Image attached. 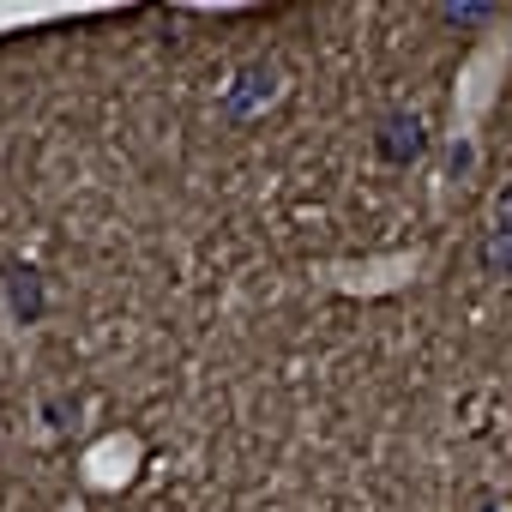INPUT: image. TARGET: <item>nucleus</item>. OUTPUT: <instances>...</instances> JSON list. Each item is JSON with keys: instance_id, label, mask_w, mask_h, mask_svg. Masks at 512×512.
Here are the masks:
<instances>
[{"instance_id": "nucleus-2", "label": "nucleus", "mask_w": 512, "mask_h": 512, "mask_svg": "<svg viewBox=\"0 0 512 512\" xmlns=\"http://www.w3.org/2000/svg\"><path fill=\"white\" fill-rule=\"evenodd\" d=\"M482 272L488 278H512V181L494 193V223L482 241Z\"/></svg>"}, {"instance_id": "nucleus-3", "label": "nucleus", "mask_w": 512, "mask_h": 512, "mask_svg": "<svg viewBox=\"0 0 512 512\" xmlns=\"http://www.w3.org/2000/svg\"><path fill=\"white\" fill-rule=\"evenodd\" d=\"M440 19H446V25H458V31H470V25H488V19H494V7H440Z\"/></svg>"}, {"instance_id": "nucleus-1", "label": "nucleus", "mask_w": 512, "mask_h": 512, "mask_svg": "<svg viewBox=\"0 0 512 512\" xmlns=\"http://www.w3.org/2000/svg\"><path fill=\"white\" fill-rule=\"evenodd\" d=\"M428 151V133H422V115L416 109H392L380 121V157L386 163H416Z\"/></svg>"}]
</instances>
